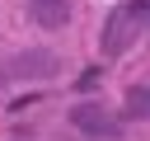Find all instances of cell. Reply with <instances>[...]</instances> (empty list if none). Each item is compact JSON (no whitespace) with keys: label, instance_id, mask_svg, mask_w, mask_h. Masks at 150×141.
Wrapping results in <instances>:
<instances>
[{"label":"cell","instance_id":"cell-6","mask_svg":"<svg viewBox=\"0 0 150 141\" xmlns=\"http://www.w3.org/2000/svg\"><path fill=\"white\" fill-rule=\"evenodd\" d=\"M5 80H9V75H5V70H0V85H5Z\"/></svg>","mask_w":150,"mask_h":141},{"label":"cell","instance_id":"cell-2","mask_svg":"<svg viewBox=\"0 0 150 141\" xmlns=\"http://www.w3.org/2000/svg\"><path fill=\"white\" fill-rule=\"evenodd\" d=\"M56 70H61V56H56V52H47V47L14 52V56H9V66H5V75H9V80H52Z\"/></svg>","mask_w":150,"mask_h":141},{"label":"cell","instance_id":"cell-5","mask_svg":"<svg viewBox=\"0 0 150 141\" xmlns=\"http://www.w3.org/2000/svg\"><path fill=\"white\" fill-rule=\"evenodd\" d=\"M150 118V85H131L122 99V122H141Z\"/></svg>","mask_w":150,"mask_h":141},{"label":"cell","instance_id":"cell-1","mask_svg":"<svg viewBox=\"0 0 150 141\" xmlns=\"http://www.w3.org/2000/svg\"><path fill=\"white\" fill-rule=\"evenodd\" d=\"M141 14H145V0H131V5H122V9L108 14V24H103V33H98L103 56H122V52L136 42V19H141Z\"/></svg>","mask_w":150,"mask_h":141},{"label":"cell","instance_id":"cell-3","mask_svg":"<svg viewBox=\"0 0 150 141\" xmlns=\"http://www.w3.org/2000/svg\"><path fill=\"white\" fill-rule=\"evenodd\" d=\"M70 127H80L84 136H103V141H112V136L122 132V118H112L103 103H75V108H70Z\"/></svg>","mask_w":150,"mask_h":141},{"label":"cell","instance_id":"cell-4","mask_svg":"<svg viewBox=\"0 0 150 141\" xmlns=\"http://www.w3.org/2000/svg\"><path fill=\"white\" fill-rule=\"evenodd\" d=\"M28 19L38 28H61L70 19V0H28Z\"/></svg>","mask_w":150,"mask_h":141}]
</instances>
